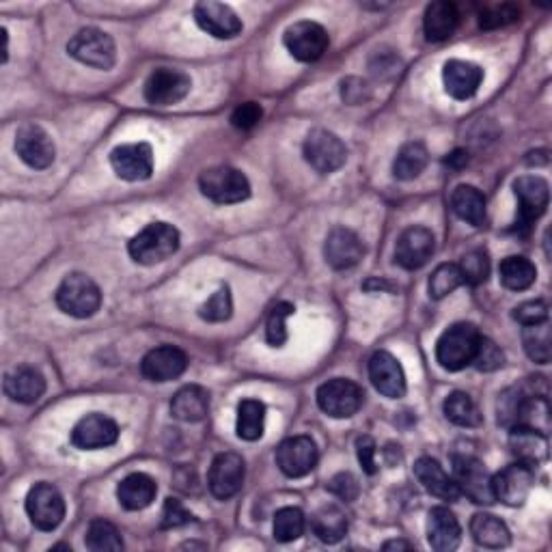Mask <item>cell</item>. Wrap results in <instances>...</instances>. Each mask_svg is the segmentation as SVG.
I'll return each mask as SVG.
<instances>
[{"instance_id": "cell-47", "label": "cell", "mask_w": 552, "mask_h": 552, "mask_svg": "<svg viewBox=\"0 0 552 552\" xmlns=\"http://www.w3.org/2000/svg\"><path fill=\"white\" fill-rule=\"evenodd\" d=\"M520 16V11L514 5H494L481 11L479 16V26L486 31L494 29H503V26L514 24Z\"/></svg>"}, {"instance_id": "cell-17", "label": "cell", "mask_w": 552, "mask_h": 552, "mask_svg": "<svg viewBox=\"0 0 552 552\" xmlns=\"http://www.w3.org/2000/svg\"><path fill=\"white\" fill-rule=\"evenodd\" d=\"M16 154L26 167L44 171L52 167L54 158H57V147L44 128L35 126V123H24L16 132Z\"/></svg>"}, {"instance_id": "cell-23", "label": "cell", "mask_w": 552, "mask_h": 552, "mask_svg": "<svg viewBox=\"0 0 552 552\" xmlns=\"http://www.w3.org/2000/svg\"><path fill=\"white\" fill-rule=\"evenodd\" d=\"M326 264L335 270H350L365 257V244L348 227H335L324 244Z\"/></svg>"}, {"instance_id": "cell-45", "label": "cell", "mask_w": 552, "mask_h": 552, "mask_svg": "<svg viewBox=\"0 0 552 552\" xmlns=\"http://www.w3.org/2000/svg\"><path fill=\"white\" fill-rule=\"evenodd\" d=\"M460 272L466 285L479 287L490 279V257L483 248H475V251H468L460 261Z\"/></svg>"}, {"instance_id": "cell-44", "label": "cell", "mask_w": 552, "mask_h": 552, "mask_svg": "<svg viewBox=\"0 0 552 552\" xmlns=\"http://www.w3.org/2000/svg\"><path fill=\"white\" fill-rule=\"evenodd\" d=\"M231 315H233V298H231L229 285H220L218 292H214L199 307L201 320L212 322V324L227 322V320H231Z\"/></svg>"}, {"instance_id": "cell-7", "label": "cell", "mask_w": 552, "mask_h": 552, "mask_svg": "<svg viewBox=\"0 0 552 552\" xmlns=\"http://www.w3.org/2000/svg\"><path fill=\"white\" fill-rule=\"evenodd\" d=\"M317 406L333 419H350L363 408L365 393L361 386L348 378H333L317 389Z\"/></svg>"}, {"instance_id": "cell-40", "label": "cell", "mask_w": 552, "mask_h": 552, "mask_svg": "<svg viewBox=\"0 0 552 552\" xmlns=\"http://www.w3.org/2000/svg\"><path fill=\"white\" fill-rule=\"evenodd\" d=\"M522 345L524 352L533 363L546 365L550 363V324H533L522 328Z\"/></svg>"}, {"instance_id": "cell-42", "label": "cell", "mask_w": 552, "mask_h": 552, "mask_svg": "<svg viewBox=\"0 0 552 552\" xmlns=\"http://www.w3.org/2000/svg\"><path fill=\"white\" fill-rule=\"evenodd\" d=\"M524 395H527V382L509 386V389H505L499 395V402H496V421H499V425L505 427V430L516 427Z\"/></svg>"}, {"instance_id": "cell-25", "label": "cell", "mask_w": 552, "mask_h": 552, "mask_svg": "<svg viewBox=\"0 0 552 552\" xmlns=\"http://www.w3.org/2000/svg\"><path fill=\"white\" fill-rule=\"evenodd\" d=\"M3 391L11 402L35 404L37 399L46 393V378L41 376V371H37L35 367L22 365L11 369L5 376Z\"/></svg>"}, {"instance_id": "cell-10", "label": "cell", "mask_w": 552, "mask_h": 552, "mask_svg": "<svg viewBox=\"0 0 552 552\" xmlns=\"http://www.w3.org/2000/svg\"><path fill=\"white\" fill-rule=\"evenodd\" d=\"M283 44L289 54L300 63H315L324 57L330 46V37L322 24L302 20L289 26L283 35Z\"/></svg>"}, {"instance_id": "cell-46", "label": "cell", "mask_w": 552, "mask_h": 552, "mask_svg": "<svg viewBox=\"0 0 552 552\" xmlns=\"http://www.w3.org/2000/svg\"><path fill=\"white\" fill-rule=\"evenodd\" d=\"M296 313V307L292 302H279V305L272 307L268 322H266V341L272 348H283L287 341V317Z\"/></svg>"}, {"instance_id": "cell-21", "label": "cell", "mask_w": 552, "mask_h": 552, "mask_svg": "<svg viewBox=\"0 0 552 552\" xmlns=\"http://www.w3.org/2000/svg\"><path fill=\"white\" fill-rule=\"evenodd\" d=\"M188 369V356L184 350L175 345H160V348L149 350L141 361V374L149 382H171L184 376Z\"/></svg>"}, {"instance_id": "cell-53", "label": "cell", "mask_w": 552, "mask_h": 552, "mask_svg": "<svg viewBox=\"0 0 552 552\" xmlns=\"http://www.w3.org/2000/svg\"><path fill=\"white\" fill-rule=\"evenodd\" d=\"M376 440L371 436H358L356 440V455L358 462H361L363 471L367 475H376L378 473V464H376Z\"/></svg>"}, {"instance_id": "cell-43", "label": "cell", "mask_w": 552, "mask_h": 552, "mask_svg": "<svg viewBox=\"0 0 552 552\" xmlns=\"http://www.w3.org/2000/svg\"><path fill=\"white\" fill-rule=\"evenodd\" d=\"M460 285H464L460 266L458 264H440L432 272L430 283H427V289H430V298L443 300L449 294H453Z\"/></svg>"}, {"instance_id": "cell-9", "label": "cell", "mask_w": 552, "mask_h": 552, "mask_svg": "<svg viewBox=\"0 0 552 552\" xmlns=\"http://www.w3.org/2000/svg\"><path fill=\"white\" fill-rule=\"evenodd\" d=\"M26 514L39 531H54L65 518V499L57 486L39 481L26 496Z\"/></svg>"}, {"instance_id": "cell-49", "label": "cell", "mask_w": 552, "mask_h": 552, "mask_svg": "<svg viewBox=\"0 0 552 552\" xmlns=\"http://www.w3.org/2000/svg\"><path fill=\"white\" fill-rule=\"evenodd\" d=\"M512 317L522 326L542 324L548 322V305L544 300H527L514 309Z\"/></svg>"}, {"instance_id": "cell-56", "label": "cell", "mask_w": 552, "mask_h": 552, "mask_svg": "<svg viewBox=\"0 0 552 552\" xmlns=\"http://www.w3.org/2000/svg\"><path fill=\"white\" fill-rule=\"evenodd\" d=\"M382 548H384V550H399V548L410 550L412 544H408V542H386Z\"/></svg>"}, {"instance_id": "cell-15", "label": "cell", "mask_w": 552, "mask_h": 552, "mask_svg": "<svg viewBox=\"0 0 552 552\" xmlns=\"http://www.w3.org/2000/svg\"><path fill=\"white\" fill-rule=\"evenodd\" d=\"M244 477L246 464L242 460V455L225 451L218 453L214 458L210 466V475H207V486H210V492L218 501H229L242 490Z\"/></svg>"}, {"instance_id": "cell-12", "label": "cell", "mask_w": 552, "mask_h": 552, "mask_svg": "<svg viewBox=\"0 0 552 552\" xmlns=\"http://www.w3.org/2000/svg\"><path fill=\"white\" fill-rule=\"evenodd\" d=\"M274 460L285 477L298 479L309 475L317 466L320 451H317V445L311 436H292L276 447Z\"/></svg>"}, {"instance_id": "cell-24", "label": "cell", "mask_w": 552, "mask_h": 552, "mask_svg": "<svg viewBox=\"0 0 552 552\" xmlns=\"http://www.w3.org/2000/svg\"><path fill=\"white\" fill-rule=\"evenodd\" d=\"M443 82L453 100H471L483 82V69L471 61L451 59L443 67Z\"/></svg>"}, {"instance_id": "cell-16", "label": "cell", "mask_w": 552, "mask_h": 552, "mask_svg": "<svg viewBox=\"0 0 552 552\" xmlns=\"http://www.w3.org/2000/svg\"><path fill=\"white\" fill-rule=\"evenodd\" d=\"M514 195L518 201V227L529 229L537 218L546 214L550 201L548 182L540 175H522L514 182Z\"/></svg>"}, {"instance_id": "cell-5", "label": "cell", "mask_w": 552, "mask_h": 552, "mask_svg": "<svg viewBox=\"0 0 552 552\" xmlns=\"http://www.w3.org/2000/svg\"><path fill=\"white\" fill-rule=\"evenodd\" d=\"M69 57L76 59L78 63L102 69L108 72L117 63V46L115 39L108 33L95 29V26H87V29H80L67 44Z\"/></svg>"}, {"instance_id": "cell-32", "label": "cell", "mask_w": 552, "mask_h": 552, "mask_svg": "<svg viewBox=\"0 0 552 552\" xmlns=\"http://www.w3.org/2000/svg\"><path fill=\"white\" fill-rule=\"evenodd\" d=\"M451 210L460 220L473 227H481L486 223V197L475 186L462 184L455 188L451 195Z\"/></svg>"}, {"instance_id": "cell-41", "label": "cell", "mask_w": 552, "mask_h": 552, "mask_svg": "<svg viewBox=\"0 0 552 552\" xmlns=\"http://www.w3.org/2000/svg\"><path fill=\"white\" fill-rule=\"evenodd\" d=\"M307 518L298 507H283L274 516V540L289 544L305 533Z\"/></svg>"}, {"instance_id": "cell-18", "label": "cell", "mask_w": 552, "mask_h": 552, "mask_svg": "<svg viewBox=\"0 0 552 552\" xmlns=\"http://www.w3.org/2000/svg\"><path fill=\"white\" fill-rule=\"evenodd\" d=\"M119 440V425L102 412L82 417L72 430V445L80 451H98L113 447Z\"/></svg>"}, {"instance_id": "cell-31", "label": "cell", "mask_w": 552, "mask_h": 552, "mask_svg": "<svg viewBox=\"0 0 552 552\" xmlns=\"http://www.w3.org/2000/svg\"><path fill=\"white\" fill-rule=\"evenodd\" d=\"M171 414L177 421L199 423L210 414V393L199 384H186L171 399Z\"/></svg>"}, {"instance_id": "cell-51", "label": "cell", "mask_w": 552, "mask_h": 552, "mask_svg": "<svg viewBox=\"0 0 552 552\" xmlns=\"http://www.w3.org/2000/svg\"><path fill=\"white\" fill-rule=\"evenodd\" d=\"M188 522H195V516L186 512L182 503H179L177 499L164 501L162 529H177V527H184V524H188Z\"/></svg>"}, {"instance_id": "cell-52", "label": "cell", "mask_w": 552, "mask_h": 552, "mask_svg": "<svg viewBox=\"0 0 552 552\" xmlns=\"http://www.w3.org/2000/svg\"><path fill=\"white\" fill-rule=\"evenodd\" d=\"M326 490L339 496L341 501H354L361 488H358V481L352 473H337L333 479L326 483Z\"/></svg>"}, {"instance_id": "cell-14", "label": "cell", "mask_w": 552, "mask_h": 552, "mask_svg": "<svg viewBox=\"0 0 552 552\" xmlns=\"http://www.w3.org/2000/svg\"><path fill=\"white\" fill-rule=\"evenodd\" d=\"M533 483H535L533 466L524 462L507 466L501 473H496L492 477L494 501H501L507 507H520L529 499Z\"/></svg>"}, {"instance_id": "cell-27", "label": "cell", "mask_w": 552, "mask_h": 552, "mask_svg": "<svg viewBox=\"0 0 552 552\" xmlns=\"http://www.w3.org/2000/svg\"><path fill=\"white\" fill-rule=\"evenodd\" d=\"M414 477L419 479V483L427 492L443 501L455 503L462 496L458 486H455L453 477H449L445 473V468L434 458H419L414 462Z\"/></svg>"}, {"instance_id": "cell-55", "label": "cell", "mask_w": 552, "mask_h": 552, "mask_svg": "<svg viewBox=\"0 0 552 552\" xmlns=\"http://www.w3.org/2000/svg\"><path fill=\"white\" fill-rule=\"evenodd\" d=\"M447 164H449L451 169H462V167H466V164H468V154H466V151H462V149L453 151V154L447 158Z\"/></svg>"}, {"instance_id": "cell-19", "label": "cell", "mask_w": 552, "mask_h": 552, "mask_svg": "<svg viewBox=\"0 0 552 552\" xmlns=\"http://www.w3.org/2000/svg\"><path fill=\"white\" fill-rule=\"evenodd\" d=\"M436 251L434 233L427 227H408L395 244V264L404 270H419Z\"/></svg>"}, {"instance_id": "cell-50", "label": "cell", "mask_w": 552, "mask_h": 552, "mask_svg": "<svg viewBox=\"0 0 552 552\" xmlns=\"http://www.w3.org/2000/svg\"><path fill=\"white\" fill-rule=\"evenodd\" d=\"M264 117V110L255 102H244L231 113V126L238 130H253Z\"/></svg>"}, {"instance_id": "cell-28", "label": "cell", "mask_w": 552, "mask_h": 552, "mask_svg": "<svg viewBox=\"0 0 552 552\" xmlns=\"http://www.w3.org/2000/svg\"><path fill=\"white\" fill-rule=\"evenodd\" d=\"M509 449H512L518 462L535 468L548 460V436L531 430V427L516 425L509 430Z\"/></svg>"}, {"instance_id": "cell-1", "label": "cell", "mask_w": 552, "mask_h": 552, "mask_svg": "<svg viewBox=\"0 0 552 552\" xmlns=\"http://www.w3.org/2000/svg\"><path fill=\"white\" fill-rule=\"evenodd\" d=\"M481 341L479 328L471 322L451 324L436 341V361L445 371H462L473 365Z\"/></svg>"}, {"instance_id": "cell-38", "label": "cell", "mask_w": 552, "mask_h": 552, "mask_svg": "<svg viewBox=\"0 0 552 552\" xmlns=\"http://www.w3.org/2000/svg\"><path fill=\"white\" fill-rule=\"evenodd\" d=\"M443 410L445 417L458 427H479L483 423V414L473 402V397L464 391H453L447 395Z\"/></svg>"}, {"instance_id": "cell-20", "label": "cell", "mask_w": 552, "mask_h": 552, "mask_svg": "<svg viewBox=\"0 0 552 552\" xmlns=\"http://www.w3.org/2000/svg\"><path fill=\"white\" fill-rule=\"evenodd\" d=\"M369 380L380 395L389 399H402L408 389L402 363L386 350H378L369 358Z\"/></svg>"}, {"instance_id": "cell-34", "label": "cell", "mask_w": 552, "mask_h": 552, "mask_svg": "<svg viewBox=\"0 0 552 552\" xmlns=\"http://www.w3.org/2000/svg\"><path fill=\"white\" fill-rule=\"evenodd\" d=\"M311 529L324 544L341 542L348 533V518L337 505H324L311 516Z\"/></svg>"}, {"instance_id": "cell-54", "label": "cell", "mask_w": 552, "mask_h": 552, "mask_svg": "<svg viewBox=\"0 0 552 552\" xmlns=\"http://www.w3.org/2000/svg\"><path fill=\"white\" fill-rule=\"evenodd\" d=\"M341 98L356 106V104H363L367 98H369V89L363 80H358V78H348V80H343L341 82Z\"/></svg>"}, {"instance_id": "cell-39", "label": "cell", "mask_w": 552, "mask_h": 552, "mask_svg": "<svg viewBox=\"0 0 552 552\" xmlns=\"http://www.w3.org/2000/svg\"><path fill=\"white\" fill-rule=\"evenodd\" d=\"M85 544L93 552H117L123 550V537L113 522L93 520L87 529Z\"/></svg>"}, {"instance_id": "cell-26", "label": "cell", "mask_w": 552, "mask_h": 552, "mask_svg": "<svg viewBox=\"0 0 552 552\" xmlns=\"http://www.w3.org/2000/svg\"><path fill=\"white\" fill-rule=\"evenodd\" d=\"M462 527L449 507H434L427 516V542L438 552H451L460 546Z\"/></svg>"}, {"instance_id": "cell-36", "label": "cell", "mask_w": 552, "mask_h": 552, "mask_svg": "<svg viewBox=\"0 0 552 552\" xmlns=\"http://www.w3.org/2000/svg\"><path fill=\"white\" fill-rule=\"evenodd\" d=\"M499 276L503 287L509 289V292H524V289H529L535 283L537 268L527 257L512 255L501 261Z\"/></svg>"}, {"instance_id": "cell-30", "label": "cell", "mask_w": 552, "mask_h": 552, "mask_svg": "<svg viewBox=\"0 0 552 552\" xmlns=\"http://www.w3.org/2000/svg\"><path fill=\"white\" fill-rule=\"evenodd\" d=\"M158 483L145 473H132L126 479H121L117 486L119 505L128 512H141L156 501Z\"/></svg>"}, {"instance_id": "cell-8", "label": "cell", "mask_w": 552, "mask_h": 552, "mask_svg": "<svg viewBox=\"0 0 552 552\" xmlns=\"http://www.w3.org/2000/svg\"><path fill=\"white\" fill-rule=\"evenodd\" d=\"M453 481L460 494L477 505L494 503L492 475L475 455H453Z\"/></svg>"}, {"instance_id": "cell-4", "label": "cell", "mask_w": 552, "mask_h": 552, "mask_svg": "<svg viewBox=\"0 0 552 552\" xmlns=\"http://www.w3.org/2000/svg\"><path fill=\"white\" fill-rule=\"evenodd\" d=\"M199 190L205 199H210L216 205L242 203L253 192L248 177L240 169L227 167V164L205 169L199 175Z\"/></svg>"}, {"instance_id": "cell-33", "label": "cell", "mask_w": 552, "mask_h": 552, "mask_svg": "<svg viewBox=\"0 0 552 552\" xmlns=\"http://www.w3.org/2000/svg\"><path fill=\"white\" fill-rule=\"evenodd\" d=\"M471 535L479 546L490 550H501L512 544L507 524L492 514H475L471 520Z\"/></svg>"}, {"instance_id": "cell-48", "label": "cell", "mask_w": 552, "mask_h": 552, "mask_svg": "<svg viewBox=\"0 0 552 552\" xmlns=\"http://www.w3.org/2000/svg\"><path fill=\"white\" fill-rule=\"evenodd\" d=\"M473 365L479 371H496L505 365V354L501 352V348L494 341L481 337L477 354L473 358Z\"/></svg>"}, {"instance_id": "cell-37", "label": "cell", "mask_w": 552, "mask_h": 552, "mask_svg": "<svg viewBox=\"0 0 552 552\" xmlns=\"http://www.w3.org/2000/svg\"><path fill=\"white\" fill-rule=\"evenodd\" d=\"M266 425V406L259 399H242L238 406V423L236 434L238 438L246 440V443H255L264 436Z\"/></svg>"}, {"instance_id": "cell-13", "label": "cell", "mask_w": 552, "mask_h": 552, "mask_svg": "<svg viewBox=\"0 0 552 552\" xmlns=\"http://www.w3.org/2000/svg\"><path fill=\"white\" fill-rule=\"evenodd\" d=\"M110 167L123 182H145L154 173V149L149 143H126L110 151Z\"/></svg>"}, {"instance_id": "cell-3", "label": "cell", "mask_w": 552, "mask_h": 552, "mask_svg": "<svg viewBox=\"0 0 552 552\" xmlns=\"http://www.w3.org/2000/svg\"><path fill=\"white\" fill-rule=\"evenodd\" d=\"M179 231L169 223H151L130 240L128 253L141 266H156L179 251Z\"/></svg>"}, {"instance_id": "cell-2", "label": "cell", "mask_w": 552, "mask_h": 552, "mask_svg": "<svg viewBox=\"0 0 552 552\" xmlns=\"http://www.w3.org/2000/svg\"><path fill=\"white\" fill-rule=\"evenodd\" d=\"M54 300L65 315H72L76 320H87V317H93L100 311L102 292L98 283L85 272H69L57 287Z\"/></svg>"}, {"instance_id": "cell-6", "label": "cell", "mask_w": 552, "mask_h": 552, "mask_svg": "<svg viewBox=\"0 0 552 552\" xmlns=\"http://www.w3.org/2000/svg\"><path fill=\"white\" fill-rule=\"evenodd\" d=\"M302 156H305L311 169H315L322 175H330L339 171L345 164V160H348V149H345L343 141L335 132L315 128L305 138Z\"/></svg>"}, {"instance_id": "cell-29", "label": "cell", "mask_w": 552, "mask_h": 552, "mask_svg": "<svg viewBox=\"0 0 552 552\" xmlns=\"http://www.w3.org/2000/svg\"><path fill=\"white\" fill-rule=\"evenodd\" d=\"M460 26V11L453 3L447 0H438V3L427 5L425 16H423V33L427 41H447L453 37Z\"/></svg>"}, {"instance_id": "cell-35", "label": "cell", "mask_w": 552, "mask_h": 552, "mask_svg": "<svg viewBox=\"0 0 552 552\" xmlns=\"http://www.w3.org/2000/svg\"><path fill=\"white\" fill-rule=\"evenodd\" d=\"M430 162V151L421 141H410L402 145L397 151L393 160V175L395 179H402V182H410V179H417Z\"/></svg>"}, {"instance_id": "cell-22", "label": "cell", "mask_w": 552, "mask_h": 552, "mask_svg": "<svg viewBox=\"0 0 552 552\" xmlns=\"http://www.w3.org/2000/svg\"><path fill=\"white\" fill-rule=\"evenodd\" d=\"M195 22L201 31L216 39H233L244 29L236 11L225 3H214V0H203L195 5Z\"/></svg>"}, {"instance_id": "cell-11", "label": "cell", "mask_w": 552, "mask_h": 552, "mask_svg": "<svg viewBox=\"0 0 552 552\" xmlns=\"http://www.w3.org/2000/svg\"><path fill=\"white\" fill-rule=\"evenodd\" d=\"M192 89V80L182 69L160 67L145 80L143 95L151 106H173L182 102Z\"/></svg>"}]
</instances>
